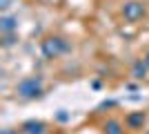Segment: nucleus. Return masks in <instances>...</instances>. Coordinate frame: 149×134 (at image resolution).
<instances>
[{
  "mask_svg": "<svg viewBox=\"0 0 149 134\" xmlns=\"http://www.w3.org/2000/svg\"><path fill=\"white\" fill-rule=\"evenodd\" d=\"M67 51H71V45H69L67 38L62 36H47V38L40 43V54L47 60H54V58L65 56Z\"/></svg>",
  "mask_w": 149,
  "mask_h": 134,
  "instance_id": "nucleus-1",
  "label": "nucleus"
},
{
  "mask_svg": "<svg viewBox=\"0 0 149 134\" xmlns=\"http://www.w3.org/2000/svg\"><path fill=\"white\" fill-rule=\"evenodd\" d=\"M42 94H45L42 76H27V78H22V81H18V85H16V96L25 98V101L40 98Z\"/></svg>",
  "mask_w": 149,
  "mask_h": 134,
  "instance_id": "nucleus-2",
  "label": "nucleus"
},
{
  "mask_svg": "<svg viewBox=\"0 0 149 134\" xmlns=\"http://www.w3.org/2000/svg\"><path fill=\"white\" fill-rule=\"evenodd\" d=\"M120 16H123L125 22L129 25H138L147 18V5L143 0H123L120 5Z\"/></svg>",
  "mask_w": 149,
  "mask_h": 134,
  "instance_id": "nucleus-3",
  "label": "nucleus"
},
{
  "mask_svg": "<svg viewBox=\"0 0 149 134\" xmlns=\"http://www.w3.org/2000/svg\"><path fill=\"white\" fill-rule=\"evenodd\" d=\"M18 16H13V13H2L0 16V34H13L18 32Z\"/></svg>",
  "mask_w": 149,
  "mask_h": 134,
  "instance_id": "nucleus-4",
  "label": "nucleus"
},
{
  "mask_svg": "<svg viewBox=\"0 0 149 134\" xmlns=\"http://www.w3.org/2000/svg\"><path fill=\"white\" fill-rule=\"evenodd\" d=\"M20 130H22V134H47L49 132L47 123H42V121H25L20 125Z\"/></svg>",
  "mask_w": 149,
  "mask_h": 134,
  "instance_id": "nucleus-5",
  "label": "nucleus"
},
{
  "mask_svg": "<svg viewBox=\"0 0 149 134\" xmlns=\"http://www.w3.org/2000/svg\"><path fill=\"white\" fill-rule=\"evenodd\" d=\"M145 121H147V116L143 114V112H136V114H129L127 119H125V125L129 130H140L145 125Z\"/></svg>",
  "mask_w": 149,
  "mask_h": 134,
  "instance_id": "nucleus-6",
  "label": "nucleus"
},
{
  "mask_svg": "<svg viewBox=\"0 0 149 134\" xmlns=\"http://www.w3.org/2000/svg\"><path fill=\"white\" fill-rule=\"evenodd\" d=\"M147 72H149L147 63L140 58V60H136V63H134V67H131V76L136 78V81H143V78H147Z\"/></svg>",
  "mask_w": 149,
  "mask_h": 134,
  "instance_id": "nucleus-7",
  "label": "nucleus"
},
{
  "mask_svg": "<svg viewBox=\"0 0 149 134\" xmlns=\"http://www.w3.org/2000/svg\"><path fill=\"white\" fill-rule=\"evenodd\" d=\"M105 134H125V125L118 121V119H109V121L105 123V130H102Z\"/></svg>",
  "mask_w": 149,
  "mask_h": 134,
  "instance_id": "nucleus-8",
  "label": "nucleus"
},
{
  "mask_svg": "<svg viewBox=\"0 0 149 134\" xmlns=\"http://www.w3.org/2000/svg\"><path fill=\"white\" fill-rule=\"evenodd\" d=\"M13 45H18V32H13V34H2V47H5V49H9V47H13Z\"/></svg>",
  "mask_w": 149,
  "mask_h": 134,
  "instance_id": "nucleus-9",
  "label": "nucleus"
},
{
  "mask_svg": "<svg viewBox=\"0 0 149 134\" xmlns=\"http://www.w3.org/2000/svg\"><path fill=\"white\" fill-rule=\"evenodd\" d=\"M11 5H13V0H0V9H2V13H9Z\"/></svg>",
  "mask_w": 149,
  "mask_h": 134,
  "instance_id": "nucleus-10",
  "label": "nucleus"
},
{
  "mask_svg": "<svg viewBox=\"0 0 149 134\" xmlns=\"http://www.w3.org/2000/svg\"><path fill=\"white\" fill-rule=\"evenodd\" d=\"M0 134H22V130H13V128H5Z\"/></svg>",
  "mask_w": 149,
  "mask_h": 134,
  "instance_id": "nucleus-11",
  "label": "nucleus"
},
{
  "mask_svg": "<svg viewBox=\"0 0 149 134\" xmlns=\"http://www.w3.org/2000/svg\"><path fill=\"white\" fill-rule=\"evenodd\" d=\"M143 60H145V63H147V67H149V51H147V54H145V56H143Z\"/></svg>",
  "mask_w": 149,
  "mask_h": 134,
  "instance_id": "nucleus-12",
  "label": "nucleus"
},
{
  "mask_svg": "<svg viewBox=\"0 0 149 134\" xmlns=\"http://www.w3.org/2000/svg\"><path fill=\"white\" fill-rule=\"evenodd\" d=\"M47 2H49V5H60L62 0H47Z\"/></svg>",
  "mask_w": 149,
  "mask_h": 134,
  "instance_id": "nucleus-13",
  "label": "nucleus"
}]
</instances>
